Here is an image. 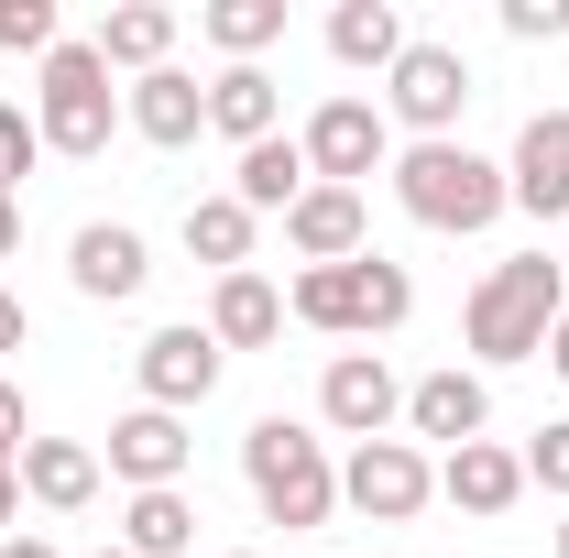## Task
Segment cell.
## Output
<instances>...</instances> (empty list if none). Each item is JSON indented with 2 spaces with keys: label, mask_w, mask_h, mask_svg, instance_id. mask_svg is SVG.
Instances as JSON below:
<instances>
[{
  "label": "cell",
  "mask_w": 569,
  "mask_h": 558,
  "mask_svg": "<svg viewBox=\"0 0 569 558\" xmlns=\"http://www.w3.org/2000/svg\"><path fill=\"white\" fill-rule=\"evenodd\" d=\"M559 318H569V263H548V252H515V263H493V275L471 285V307H460V340H471V361H537Z\"/></svg>",
  "instance_id": "1"
},
{
  "label": "cell",
  "mask_w": 569,
  "mask_h": 558,
  "mask_svg": "<svg viewBox=\"0 0 569 558\" xmlns=\"http://www.w3.org/2000/svg\"><path fill=\"white\" fill-rule=\"evenodd\" d=\"M241 482H252V504H263V526H284V537H307V526L340 515V460H329L318 427H296V417H252Z\"/></svg>",
  "instance_id": "2"
},
{
  "label": "cell",
  "mask_w": 569,
  "mask_h": 558,
  "mask_svg": "<svg viewBox=\"0 0 569 558\" xmlns=\"http://www.w3.org/2000/svg\"><path fill=\"white\" fill-rule=\"evenodd\" d=\"M284 318L318 329V340H383V329L417 318V275L383 263V252H361V263H307V275L284 285Z\"/></svg>",
  "instance_id": "3"
},
{
  "label": "cell",
  "mask_w": 569,
  "mask_h": 558,
  "mask_svg": "<svg viewBox=\"0 0 569 558\" xmlns=\"http://www.w3.org/2000/svg\"><path fill=\"white\" fill-rule=\"evenodd\" d=\"M395 209L417 219V230H493L515 198H503V165L493 153H471V142H406L395 153Z\"/></svg>",
  "instance_id": "4"
},
{
  "label": "cell",
  "mask_w": 569,
  "mask_h": 558,
  "mask_svg": "<svg viewBox=\"0 0 569 558\" xmlns=\"http://www.w3.org/2000/svg\"><path fill=\"white\" fill-rule=\"evenodd\" d=\"M33 132H44V153H67V165H99V153H110L121 88L99 67V44H56V56H44V77H33Z\"/></svg>",
  "instance_id": "5"
},
{
  "label": "cell",
  "mask_w": 569,
  "mask_h": 558,
  "mask_svg": "<svg viewBox=\"0 0 569 558\" xmlns=\"http://www.w3.org/2000/svg\"><path fill=\"white\" fill-rule=\"evenodd\" d=\"M460 110H471V56L417 33L395 56V77H383V121H406L417 142H460Z\"/></svg>",
  "instance_id": "6"
},
{
  "label": "cell",
  "mask_w": 569,
  "mask_h": 558,
  "mask_svg": "<svg viewBox=\"0 0 569 558\" xmlns=\"http://www.w3.org/2000/svg\"><path fill=\"white\" fill-rule=\"evenodd\" d=\"M340 504L372 515V526H417L427 504H438V460H427L417 438H361L351 460H340Z\"/></svg>",
  "instance_id": "7"
},
{
  "label": "cell",
  "mask_w": 569,
  "mask_h": 558,
  "mask_svg": "<svg viewBox=\"0 0 569 558\" xmlns=\"http://www.w3.org/2000/svg\"><path fill=\"white\" fill-rule=\"evenodd\" d=\"M296 142H307V176H318V187L395 176V121H383V99H318Z\"/></svg>",
  "instance_id": "8"
},
{
  "label": "cell",
  "mask_w": 569,
  "mask_h": 558,
  "mask_svg": "<svg viewBox=\"0 0 569 558\" xmlns=\"http://www.w3.org/2000/svg\"><path fill=\"white\" fill-rule=\"evenodd\" d=\"M219 361H230V350L209 340V318H176V329H153V340L132 350V383H142V406L198 417V406L219 395Z\"/></svg>",
  "instance_id": "9"
},
{
  "label": "cell",
  "mask_w": 569,
  "mask_h": 558,
  "mask_svg": "<svg viewBox=\"0 0 569 558\" xmlns=\"http://www.w3.org/2000/svg\"><path fill=\"white\" fill-rule=\"evenodd\" d=\"M318 417H329V427L361 449V438H383V427L406 417V383L383 372V350H340V361L318 372Z\"/></svg>",
  "instance_id": "10"
},
{
  "label": "cell",
  "mask_w": 569,
  "mask_h": 558,
  "mask_svg": "<svg viewBox=\"0 0 569 558\" xmlns=\"http://www.w3.org/2000/svg\"><path fill=\"white\" fill-rule=\"evenodd\" d=\"M503 198L526 219H569V110H537L503 153Z\"/></svg>",
  "instance_id": "11"
},
{
  "label": "cell",
  "mask_w": 569,
  "mask_h": 558,
  "mask_svg": "<svg viewBox=\"0 0 569 558\" xmlns=\"http://www.w3.org/2000/svg\"><path fill=\"white\" fill-rule=\"evenodd\" d=\"M482 427H493V383H482V372L438 361L427 383H406V438H438V449H471Z\"/></svg>",
  "instance_id": "12"
},
{
  "label": "cell",
  "mask_w": 569,
  "mask_h": 558,
  "mask_svg": "<svg viewBox=\"0 0 569 558\" xmlns=\"http://www.w3.org/2000/svg\"><path fill=\"white\" fill-rule=\"evenodd\" d=\"M284 252H296V263H361V252H372L361 187H307V198L284 209Z\"/></svg>",
  "instance_id": "13"
},
{
  "label": "cell",
  "mask_w": 569,
  "mask_h": 558,
  "mask_svg": "<svg viewBox=\"0 0 569 558\" xmlns=\"http://www.w3.org/2000/svg\"><path fill=\"white\" fill-rule=\"evenodd\" d=\"M67 285H77V296H99V307H132L142 285H153L142 230H121V219H88V230L67 241Z\"/></svg>",
  "instance_id": "14"
},
{
  "label": "cell",
  "mask_w": 569,
  "mask_h": 558,
  "mask_svg": "<svg viewBox=\"0 0 569 558\" xmlns=\"http://www.w3.org/2000/svg\"><path fill=\"white\" fill-rule=\"evenodd\" d=\"M187 417H164V406H132V417H110V471L132 492H176L187 482Z\"/></svg>",
  "instance_id": "15"
},
{
  "label": "cell",
  "mask_w": 569,
  "mask_h": 558,
  "mask_svg": "<svg viewBox=\"0 0 569 558\" xmlns=\"http://www.w3.org/2000/svg\"><path fill=\"white\" fill-rule=\"evenodd\" d=\"M121 121H132L153 153H187V142L209 132V88L187 67H153V77H132V99H121Z\"/></svg>",
  "instance_id": "16"
},
{
  "label": "cell",
  "mask_w": 569,
  "mask_h": 558,
  "mask_svg": "<svg viewBox=\"0 0 569 558\" xmlns=\"http://www.w3.org/2000/svg\"><path fill=\"white\" fill-rule=\"evenodd\" d=\"M438 492H449L460 515H482V526H493V515H515V504H526V460H515L503 438H471V449H438Z\"/></svg>",
  "instance_id": "17"
},
{
  "label": "cell",
  "mask_w": 569,
  "mask_h": 558,
  "mask_svg": "<svg viewBox=\"0 0 569 558\" xmlns=\"http://www.w3.org/2000/svg\"><path fill=\"white\" fill-rule=\"evenodd\" d=\"M22 492L44 515H88L99 504V449L88 438H22Z\"/></svg>",
  "instance_id": "18"
},
{
  "label": "cell",
  "mask_w": 569,
  "mask_h": 558,
  "mask_svg": "<svg viewBox=\"0 0 569 558\" xmlns=\"http://www.w3.org/2000/svg\"><path fill=\"white\" fill-rule=\"evenodd\" d=\"M209 132L241 142V153H252V142H274V132H284V88H274L263 67H219V77H209Z\"/></svg>",
  "instance_id": "19"
},
{
  "label": "cell",
  "mask_w": 569,
  "mask_h": 558,
  "mask_svg": "<svg viewBox=\"0 0 569 558\" xmlns=\"http://www.w3.org/2000/svg\"><path fill=\"white\" fill-rule=\"evenodd\" d=\"M406 44H417V33H406L395 0H340V11H329V56H340L351 77H395Z\"/></svg>",
  "instance_id": "20"
},
{
  "label": "cell",
  "mask_w": 569,
  "mask_h": 558,
  "mask_svg": "<svg viewBox=\"0 0 569 558\" xmlns=\"http://www.w3.org/2000/svg\"><path fill=\"white\" fill-rule=\"evenodd\" d=\"M307 187H318V176H307V142H296V132L252 142V153L230 165V198H241V209H252V219H284V209H296V198H307Z\"/></svg>",
  "instance_id": "21"
},
{
  "label": "cell",
  "mask_w": 569,
  "mask_h": 558,
  "mask_svg": "<svg viewBox=\"0 0 569 558\" xmlns=\"http://www.w3.org/2000/svg\"><path fill=\"white\" fill-rule=\"evenodd\" d=\"M88 44H99V67L153 77V67H176V11H164V0H121V11L88 33Z\"/></svg>",
  "instance_id": "22"
},
{
  "label": "cell",
  "mask_w": 569,
  "mask_h": 558,
  "mask_svg": "<svg viewBox=\"0 0 569 558\" xmlns=\"http://www.w3.org/2000/svg\"><path fill=\"white\" fill-rule=\"evenodd\" d=\"M209 340L219 350H263V340H284V296L263 275H219V296H209Z\"/></svg>",
  "instance_id": "23"
},
{
  "label": "cell",
  "mask_w": 569,
  "mask_h": 558,
  "mask_svg": "<svg viewBox=\"0 0 569 558\" xmlns=\"http://www.w3.org/2000/svg\"><path fill=\"white\" fill-rule=\"evenodd\" d=\"M252 230H263V219L241 209L230 187H219V198H187V252H198L209 275H252Z\"/></svg>",
  "instance_id": "24"
},
{
  "label": "cell",
  "mask_w": 569,
  "mask_h": 558,
  "mask_svg": "<svg viewBox=\"0 0 569 558\" xmlns=\"http://www.w3.org/2000/svg\"><path fill=\"white\" fill-rule=\"evenodd\" d=\"M121 548H132V558H187V548H198V504H187V482H176V492H132V504H121Z\"/></svg>",
  "instance_id": "25"
},
{
  "label": "cell",
  "mask_w": 569,
  "mask_h": 558,
  "mask_svg": "<svg viewBox=\"0 0 569 558\" xmlns=\"http://www.w3.org/2000/svg\"><path fill=\"white\" fill-rule=\"evenodd\" d=\"M198 33H209L230 67H252V56L284 33V0H209V11H198Z\"/></svg>",
  "instance_id": "26"
},
{
  "label": "cell",
  "mask_w": 569,
  "mask_h": 558,
  "mask_svg": "<svg viewBox=\"0 0 569 558\" xmlns=\"http://www.w3.org/2000/svg\"><path fill=\"white\" fill-rule=\"evenodd\" d=\"M56 44H67L56 0H0V56H56Z\"/></svg>",
  "instance_id": "27"
},
{
  "label": "cell",
  "mask_w": 569,
  "mask_h": 558,
  "mask_svg": "<svg viewBox=\"0 0 569 558\" xmlns=\"http://www.w3.org/2000/svg\"><path fill=\"white\" fill-rule=\"evenodd\" d=\"M515 460H526V492H559V504H569V417H548Z\"/></svg>",
  "instance_id": "28"
},
{
  "label": "cell",
  "mask_w": 569,
  "mask_h": 558,
  "mask_svg": "<svg viewBox=\"0 0 569 558\" xmlns=\"http://www.w3.org/2000/svg\"><path fill=\"white\" fill-rule=\"evenodd\" d=\"M33 153H44V132H33V110H22V99H0V198H22Z\"/></svg>",
  "instance_id": "29"
},
{
  "label": "cell",
  "mask_w": 569,
  "mask_h": 558,
  "mask_svg": "<svg viewBox=\"0 0 569 558\" xmlns=\"http://www.w3.org/2000/svg\"><path fill=\"white\" fill-rule=\"evenodd\" d=\"M503 33H515V44H559V33H569V0H503Z\"/></svg>",
  "instance_id": "30"
},
{
  "label": "cell",
  "mask_w": 569,
  "mask_h": 558,
  "mask_svg": "<svg viewBox=\"0 0 569 558\" xmlns=\"http://www.w3.org/2000/svg\"><path fill=\"white\" fill-rule=\"evenodd\" d=\"M33 340V318H22V296H11V285H0V361H11V350Z\"/></svg>",
  "instance_id": "31"
},
{
  "label": "cell",
  "mask_w": 569,
  "mask_h": 558,
  "mask_svg": "<svg viewBox=\"0 0 569 558\" xmlns=\"http://www.w3.org/2000/svg\"><path fill=\"white\" fill-rule=\"evenodd\" d=\"M0 438H11V449L33 438V406H22V383H0Z\"/></svg>",
  "instance_id": "32"
},
{
  "label": "cell",
  "mask_w": 569,
  "mask_h": 558,
  "mask_svg": "<svg viewBox=\"0 0 569 558\" xmlns=\"http://www.w3.org/2000/svg\"><path fill=\"white\" fill-rule=\"evenodd\" d=\"M22 252V198H0V263Z\"/></svg>",
  "instance_id": "33"
},
{
  "label": "cell",
  "mask_w": 569,
  "mask_h": 558,
  "mask_svg": "<svg viewBox=\"0 0 569 558\" xmlns=\"http://www.w3.org/2000/svg\"><path fill=\"white\" fill-rule=\"evenodd\" d=\"M537 361H548V372H559V383H569V318H559V329H548V350H537Z\"/></svg>",
  "instance_id": "34"
},
{
  "label": "cell",
  "mask_w": 569,
  "mask_h": 558,
  "mask_svg": "<svg viewBox=\"0 0 569 558\" xmlns=\"http://www.w3.org/2000/svg\"><path fill=\"white\" fill-rule=\"evenodd\" d=\"M11 515H22V471H0V537H11Z\"/></svg>",
  "instance_id": "35"
},
{
  "label": "cell",
  "mask_w": 569,
  "mask_h": 558,
  "mask_svg": "<svg viewBox=\"0 0 569 558\" xmlns=\"http://www.w3.org/2000/svg\"><path fill=\"white\" fill-rule=\"evenodd\" d=\"M0 558H67V548H44V537H0Z\"/></svg>",
  "instance_id": "36"
},
{
  "label": "cell",
  "mask_w": 569,
  "mask_h": 558,
  "mask_svg": "<svg viewBox=\"0 0 569 558\" xmlns=\"http://www.w3.org/2000/svg\"><path fill=\"white\" fill-rule=\"evenodd\" d=\"M0 471H22V449H11V438H0Z\"/></svg>",
  "instance_id": "37"
},
{
  "label": "cell",
  "mask_w": 569,
  "mask_h": 558,
  "mask_svg": "<svg viewBox=\"0 0 569 558\" xmlns=\"http://www.w3.org/2000/svg\"><path fill=\"white\" fill-rule=\"evenodd\" d=\"M88 558H132V548H88Z\"/></svg>",
  "instance_id": "38"
},
{
  "label": "cell",
  "mask_w": 569,
  "mask_h": 558,
  "mask_svg": "<svg viewBox=\"0 0 569 558\" xmlns=\"http://www.w3.org/2000/svg\"><path fill=\"white\" fill-rule=\"evenodd\" d=\"M230 558H263V548H230Z\"/></svg>",
  "instance_id": "39"
},
{
  "label": "cell",
  "mask_w": 569,
  "mask_h": 558,
  "mask_svg": "<svg viewBox=\"0 0 569 558\" xmlns=\"http://www.w3.org/2000/svg\"><path fill=\"white\" fill-rule=\"evenodd\" d=\"M559 558H569V526H559Z\"/></svg>",
  "instance_id": "40"
}]
</instances>
